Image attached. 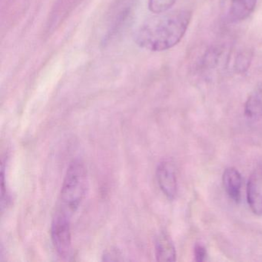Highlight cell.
<instances>
[{"label":"cell","instance_id":"6","mask_svg":"<svg viewBox=\"0 0 262 262\" xmlns=\"http://www.w3.org/2000/svg\"><path fill=\"white\" fill-rule=\"evenodd\" d=\"M223 185L227 194L234 202H239L242 191V176L234 168H228L223 173Z\"/></svg>","mask_w":262,"mask_h":262},{"label":"cell","instance_id":"1","mask_svg":"<svg viewBox=\"0 0 262 262\" xmlns=\"http://www.w3.org/2000/svg\"><path fill=\"white\" fill-rule=\"evenodd\" d=\"M191 18L188 10L159 13L139 27L135 36L136 43L150 51L169 50L182 40Z\"/></svg>","mask_w":262,"mask_h":262},{"label":"cell","instance_id":"13","mask_svg":"<svg viewBox=\"0 0 262 262\" xmlns=\"http://www.w3.org/2000/svg\"><path fill=\"white\" fill-rule=\"evenodd\" d=\"M206 256V251L205 247L202 245H196L194 247V257L197 261H202L205 260Z\"/></svg>","mask_w":262,"mask_h":262},{"label":"cell","instance_id":"12","mask_svg":"<svg viewBox=\"0 0 262 262\" xmlns=\"http://www.w3.org/2000/svg\"><path fill=\"white\" fill-rule=\"evenodd\" d=\"M102 260L105 261H119L123 260L122 253L116 248H110L104 252Z\"/></svg>","mask_w":262,"mask_h":262},{"label":"cell","instance_id":"7","mask_svg":"<svg viewBox=\"0 0 262 262\" xmlns=\"http://www.w3.org/2000/svg\"><path fill=\"white\" fill-rule=\"evenodd\" d=\"M257 0H231L229 19L238 23L246 19L255 9Z\"/></svg>","mask_w":262,"mask_h":262},{"label":"cell","instance_id":"3","mask_svg":"<svg viewBox=\"0 0 262 262\" xmlns=\"http://www.w3.org/2000/svg\"><path fill=\"white\" fill-rule=\"evenodd\" d=\"M71 219L56 210L52 222V242L60 257H67L72 251Z\"/></svg>","mask_w":262,"mask_h":262},{"label":"cell","instance_id":"9","mask_svg":"<svg viewBox=\"0 0 262 262\" xmlns=\"http://www.w3.org/2000/svg\"><path fill=\"white\" fill-rule=\"evenodd\" d=\"M245 113L250 118L262 116V85L256 87L248 96L245 106Z\"/></svg>","mask_w":262,"mask_h":262},{"label":"cell","instance_id":"2","mask_svg":"<svg viewBox=\"0 0 262 262\" xmlns=\"http://www.w3.org/2000/svg\"><path fill=\"white\" fill-rule=\"evenodd\" d=\"M88 189V176L83 162L70 163L61 188L57 211L73 217L85 199Z\"/></svg>","mask_w":262,"mask_h":262},{"label":"cell","instance_id":"5","mask_svg":"<svg viewBox=\"0 0 262 262\" xmlns=\"http://www.w3.org/2000/svg\"><path fill=\"white\" fill-rule=\"evenodd\" d=\"M247 199L253 213L262 215V166L256 168L248 179Z\"/></svg>","mask_w":262,"mask_h":262},{"label":"cell","instance_id":"11","mask_svg":"<svg viewBox=\"0 0 262 262\" xmlns=\"http://www.w3.org/2000/svg\"><path fill=\"white\" fill-rule=\"evenodd\" d=\"M6 164H7V161L3 159L2 164H1V206H2V211L10 202V199H9L10 197H9L7 186L5 185Z\"/></svg>","mask_w":262,"mask_h":262},{"label":"cell","instance_id":"8","mask_svg":"<svg viewBox=\"0 0 262 262\" xmlns=\"http://www.w3.org/2000/svg\"><path fill=\"white\" fill-rule=\"evenodd\" d=\"M156 257L158 261H174L176 260L174 244L165 233H161L156 238Z\"/></svg>","mask_w":262,"mask_h":262},{"label":"cell","instance_id":"14","mask_svg":"<svg viewBox=\"0 0 262 262\" xmlns=\"http://www.w3.org/2000/svg\"><path fill=\"white\" fill-rule=\"evenodd\" d=\"M249 62L250 59L248 55L243 54L239 56L237 61V70H242V71L247 70L248 65H249Z\"/></svg>","mask_w":262,"mask_h":262},{"label":"cell","instance_id":"10","mask_svg":"<svg viewBox=\"0 0 262 262\" xmlns=\"http://www.w3.org/2000/svg\"><path fill=\"white\" fill-rule=\"evenodd\" d=\"M176 0H149L148 8L156 14L168 12L174 6Z\"/></svg>","mask_w":262,"mask_h":262},{"label":"cell","instance_id":"4","mask_svg":"<svg viewBox=\"0 0 262 262\" xmlns=\"http://www.w3.org/2000/svg\"><path fill=\"white\" fill-rule=\"evenodd\" d=\"M156 179L162 193L168 199H174L177 195L178 182L176 167L171 161L164 160L159 163L156 169Z\"/></svg>","mask_w":262,"mask_h":262}]
</instances>
